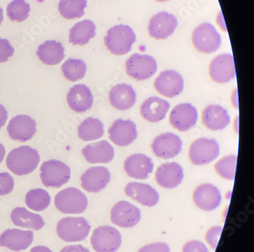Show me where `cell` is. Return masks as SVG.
Wrapping results in <instances>:
<instances>
[{"label":"cell","instance_id":"obj_20","mask_svg":"<svg viewBox=\"0 0 254 252\" xmlns=\"http://www.w3.org/2000/svg\"><path fill=\"white\" fill-rule=\"evenodd\" d=\"M154 162L150 157L141 153L130 155L125 161L124 169L130 178L145 180L154 170Z\"/></svg>","mask_w":254,"mask_h":252},{"label":"cell","instance_id":"obj_1","mask_svg":"<svg viewBox=\"0 0 254 252\" xmlns=\"http://www.w3.org/2000/svg\"><path fill=\"white\" fill-rule=\"evenodd\" d=\"M41 157L35 149L22 146L14 149L7 155L6 165L12 173L18 176L27 175L36 169Z\"/></svg>","mask_w":254,"mask_h":252},{"label":"cell","instance_id":"obj_48","mask_svg":"<svg viewBox=\"0 0 254 252\" xmlns=\"http://www.w3.org/2000/svg\"><path fill=\"white\" fill-rule=\"evenodd\" d=\"M3 9L0 7V25L2 24V22H3Z\"/></svg>","mask_w":254,"mask_h":252},{"label":"cell","instance_id":"obj_31","mask_svg":"<svg viewBox=\"0 0 254 252\" xmlns=\"http://www.w3.org/2000/svg\"><path fill=\"white\" fill-rule=\"evenodd\" d=\"M96 25L90 20L77 22L69 30V43L79 46L86 45L89 40L96 36Z\"/></svg>","mask_w":254,"mask_h":252},{"label":"cell","instance_id":"obj_4","mask_svg":"<svg viewBox=\"0 0 254 252\" xmlns=\"http://www.w3.org/2000/svg\"><path fill=\"white\" fill-rule=\"evenodd\" d=\"M91 226L83 217H65L58 222L57 233L66 243L85 240L90 233Z\"/></svg>","mask_w":254,"mask_h":252},{"label":"cell","instance_id":"obj_15","mask_svg":"<svg viewBox=\"0 0 254 252\" xmlns=\"http://www.w3.org/2000/svg\"><path fill=\"white\" fill-rule=\"evenodd\" d=\"M178 21L175 15L167 12H160L150 18L149 35L157 40L167 39L175 32Z\"/></svg>","mask_w":254,"mask_h":252},{"label":"cell","instance_id":"obj_10","mask_svg":"<svg viewBox=\"0 0 254 252\" xmlns=\"http://www.w3.org/2000/svg\"><path fill=\"white\" fill-rule=\"evenodd\" d=\"M209 75L213 81L225 84L236 76L235 59L229 53L218 55L210 63Z\"/></svg>","mask_w":254,"mask_h":252},{"label":"cell","instance_id":"obj_7","mask_svg":"<svg viewBox=\"0 0 254 252\" xmlns=\"http://www.w3.org/2000/svg\"><path fill=\"white\" fill-rule=\"evenodd\" d=\"M220 154V147L214 139L199 138L191 144L189 157L191 163L205 165L215 161Z\"/></svg>","mask_w":254,"mask_h":252},{"label":"cell","instance_id":"obj_50","mask_svg":"<svg viewBox=\"0 0 254 252\" xmlns=\"http://www.w3.org/2000/svg\"><path fill=\"white\" fill-rule=\"evenodd\" d=\"M156 1H157V2H167V1H170V0H156Z\"/></svg>","mask_w":254,"mask_h":252},{"label":"cell","instance_id":"obj_5","mask_svg":"<svg viewBox=\"0 0 254 252\" xmlns=\"http://www.w3.org/2000/svg\"><path fill=\"white\" fill-rule=\"evenodd\" d=\"M70 175V168L59 160L44 162L40 168V178L47 188H61L67 183Z\"/></svg>","mask_w":254,"mask_h":252},{"label":"cell","instance_id":"obj_34","mask_svg":"<svg viewBox=\"0 0 254 252\" xmlns=\"http://www.w3.org/2000/svg\"><path fill=\"white\" fill-rule=\"evenodd\" d=\"M51 196L48 191L41 188L30 190L25 196V203L29 209L37 212L46 209L51 203Z\"/></svg>","mask_w":254,"mask_h":252},{"label":"cell","instance_id":"obj_12","mask_svg":"<svg viewBox=\"0 0 254 252\" xmlns=\"http://www.w3.org/2000/svg\"><path fill=\"white\" fill-rule=\"evenodd\" d=\"M154 88L161 96L173 99L183 93L184 89V79L175 70L162 72L154 82Z\"/></svg>","mask_w":254,"mask_h":252},{"label":"cell","instance_id":"obj_36","mask_svg":"<svg viewBox=\"0 0 254 252\" xmlns=\"http://www.w3.org/2000/svg\"><path fill=\"white\" fill-rule=\"evenodd\" d=\"M7 15L12 22H23L29 17L31 6L25 0H13L6 8Z\"/></svg>","mask_w":254,"mask_h":252},{"label":"cell","instance_id":"obj_33","mask_svg":"<svg viewBox=\"0 0 254 252\" xmlns=\"http://www.w3.org/2000/svg\"><path fill=\"white\" fill-rule=\"evenodd\" d=\"M87 0H60L58 10L65 19H77L84 15Z\"/></svg>","mask_w":254,"mask_h":252},{"label":"cell","instance_id":"obj_25","mask_svg":"<svg viewBox=\"0 0 254 252\" xmlns=\"http://www.w3.org/2000/svg\"><path fill=\"white\" fill-rule=\"evenodd\" d=\"M125 192L137 203L149 207L157 205L160 200L158 192L147 184L130 182L126 187Z\"/></svg>","mask_w":254,"mask_h":252},{"label":"cell","instance_id":"obj_6","mask_svg":"<svg viewBox=\"0 0 254 252\" xmlns=\"http://www.w3.org/2000/svg\"><path fill=\"white\" fill-rule=\"evenodd\" d=\"M192 44L200 53L209 54L219 49L221 45V37L214 25L205 22L194 30Z\"/></svg>","mask_w":254,"mask_h":252},{"label":"cell","instance_id":"obj_22","mask_svg":"<svg viewBox=\"0 0 254 252\" xmlns=\"http://www.w3.org/2000/svg\"><path fill=\"white\" fill-rule=\"evenodd\" d=\"M155 178L162 188L173 189L182 183L184 178V168L177 162H167L157 168Z\"/></svg>","mask_w":254,"mask_h":252},{"label":"cell","instance_id":"obj_46","mask_svg":"<svg viewBox=\"0 0 254 252\" xmlns=\"http://www.w3.org/2000/svg\"><path fill=\"white\" fill-rule=\"evenodd\" d=\"M231 101H232V104L234 107L236 109H238V90L235 89V92L232 93V97H231Z\"/></svg>","mask_w":254,"mask_h":252},{"label":"cell","instance_id":"obj_40","mask_svg":"<svg viewBox=\"0 0 254 252\" xmlns=\"http://www.w3.org/2000/svg\"><path fill=\"white\" fill-rule=\"evenodd\" d=\"M222 230L223 228L221 226H214L207 232L205 239L213 250H215L218 246Z\"/></svg>","mask_w":254,"mask_h":252},{"label":"cell","instance_id":"obj_42","mask_svg":"<svg viewBox=\"0 0 254 252\" xmlns=\"http://www.w3.org/2000/svg\"><path fill=\"white\" fill-rule=\"evenodd\" d=\"M137 252H170V247L166 243H157L147 245Z\"/></svg>","mask_w":254,"mask_h":252},{"label":"cell","instance_id":"obj_21","mask_svg":"<svg viewBox=\"0 0 254 252\" xmlns=\"http://www.w3.org/2000/svg\"><path fill=\"white\" fill-rule=\"evenodd\" d=\"M193 201L199 209L212 211L221 204V192L211 184H203L194 191Z\"/></svg>","mask_w":254,"mask_h":252},{"label":"cell","instance_id":"obj_26","mask_svg":"<svg viewBox=\"0 0 254 252\" xmlns=\"http://www.w3.org/2000/svg\"><path fill=\"white\" fill-rule=\"evenodd\" d=\"M111 105L119 110H127L135 104L136 93L130 85L119 84L111 89L109 95Z\"/></svg>","mask_w":254,"mask_h":252},{"label":"cell","instance_id":"obj_37","mask_svg":"<svg viewBox=\"0 0 254 252\" xmlns=\"http://www.w3.org/2000/svg\"><path fill=\"white\" fill-rule=\"evenodd\" d=\"M237 161V155L225 156L215 164V171L221 178L233 181L235 179L236 173Z\"/></svg>","mask_w":254,"mask_h":252},{"label":"cell","instance_id":"obj_24","mask_svg":"<svg viewBox=\"0 0 254 252\" xmlns=\"http://www.w3.org/2000/svg\"><path fill=\"white\" fill-rule=\"evenodd\" d=\"M85 159L91 164H106L113 161L115 150L108 141L102 140L89 144L82 150Z\"/></svg>","mask_w":254,"mask_h":252},{"label":"cell","instance_id":"obj_17","mask_svg":"<svg viewBox=\"0 0 254 252\" xmlns=\"http://www.w3.org/2000/svg\"><path fill=\"white\" fill-rule=\"evenodd\" d=\"M109 139L119 147H127L137 137L136 124L130 120L118 119L109 129Z\"/></svg>","mask_w":254,"mask_h":252},{"label":"cell","instance_id":"obj_16","mask_svg":"<svg viewBox=\"0 0 254 252\" xmlns=\"http://www.w3.org/2000/svg\"><path fill=\"white\" fill-rule=\"evenodd\" d=\"M198 111L194 106L184 103L176 106L170 114V122L173 127L181 132L192 128L198 120Z\"/></svg>","mask_w":254,"mask_h":252},{"label":"cell","instance_id":"obj_30","mask_svg":"<svg viewBox=\"0 0 254 252\" xmlns=\"http://www.w3.org/2000/svg\"><path fill=\"white\" fill-rule=\"evenodd\" d=\"M10 216L13 224L18 227L38 231L45 225L42 216L30 212L25 207H15Z\"/></svg>","mask_w":254,"mask_h":252},{"label":"cell","instance_id":"obj_47","mask_svg":"<svg viewBox=\"0 0 254 252\" xmlns=\"http://www.w3.org/2000/svg\"><path fill=\"white\" fill-rule=\"evenodd\" d=\"M5 155V149L2 144H0V163L3 161Z\"/></svg>","mask_w":254,"mask_h":252},{"label":"cell","instance_id":"obj_27","mask_svg":"<svg viewBox=\"0 0 254 252\" xmlns=\"http://www.w3.org/2000/svg\"><path fill=\"white\" fill-rule=\"evenodd\" d=\"M202 123L213 131L224 130L231 122V117L225 107L217 104L207 106L201 115Z\"/></svg>","mask_w":254,"mask_h":252},{"label":"cell","instance_id":"obj_28","mask_svg":"<svg viewBox=\"0 0 254 252\" xmlns=\"http://www.w3.org/2000/svg\"><path fill=\"white\" fill-rule=\"evenodd\" d=\"M170 108V103L158 97L147 99L140 106V114L150 123H158L165 118Z\"/></svg>","mask_w":254,"mask_h":252},{"label":"cell","instance_id":"obj_13","mask_svg":"<svg viewBox=\"0 0 254 252\" xmlns=\"http://www.w3.org/2000/svg\"><path fill=\"white\" fill-rule=\"evenodd\" d=\"M37 124L28 115H17L9 120L7 131L10 138L25 143L32 140L37 132Z\"/></svg>","mask_w":254,"mask_h":252},{"label":"cell","instance_id":"obj_2","mask_svg":"<svg viewBox=\"0 0 254 252\" xmlns=\"http://www.w3.org/2000/svg\"><path fill=\"white\" fill-rule=\"evenodd\" d=\"M104 41L111 53L123 56L131 50L132 45L136 42V35L128 25H116L109 29Z\"/></svg>","mask_w":254,"mask_h":252},{"label":"cell","instance_id":"obj_43","mask_svg":"<svg viewBox=\"0 0 254 252\" xmlns=\"http://www.w3.org/2000/svg\"><path fill=\"white\" fill-rule=\"evenodd\" d=\"M60 252H90V251L80 245H75L66 246Z\"/></svg>","mask_w":254,"mask_h":252},{"label":"cell","instance_id":"obj_39","mask_svg":"<svg viewBox=\"0 0 254 252\" xmlns=\"http://www.w3.org/2000/svg\"><path fill=\"white\" fill-rule=\"evenodd\" d=\"M15 49L8 40L0 38V63H5L13 56Z\"/></svg>","mask_w":254,"mask_h":252},{"label":"cell","instance_id":"obj_14","mask_svg":"<svg viewBox=\"0 0 254 252\" xmlns=\"http://www.w3.org/2000/svg\"><path fill=\"white\" fill-rule=\"evenodd\" d=\"M181 139L172 133L160 134L152 143L151 149L156 156L164 159L175 158L182 150Z\"/></svg>","mask_w":254,"mask_h":252},{"label":"cell","instance_id":"obj_8","mask_svg":"<svg viewBox=\"0 0 254 252\" xmlns=\"http://www.w3.org/2000/svg\"><path fill=\"white\" fill-rule=\"evenodd\" d=\"M127 74L137 81L147 80L157 71V63L152 56L134 53L128 58L126 64Z\"/></svg>","mask_w":254,"mask_h":252},{"label":"cell","instance_id":"obj_29","mask_svg":"<svg viewBox=\"0 0 254 252\" xmlns=\"http://www.w3.org/2000/svg\"><path fill=\"white\" fill-rule=\"evenodd\" d=\"M37 55L42 63L48 66H55L64 59V48L61 42L46 41L37 50Z\"/></svg>","mask_w":254,"mask_h":252},{"label":"cell","instance_id":"obj_45","mask_svg":"<svg viewBox=\"0 0 254 252\" xmlns=\"http://www.w3.org/2000/svg\"><path fill=\"white\" fill-rule=\"evenodd\" d=\"M30 252H53L49 248L46 246H38L32 248V250Z\"/></svg>","mask_w":254,"mask_h":252},{"label":"cell","instance_id":"obj_35","mask_svg":"<svg viewBox=\"0 0 254 252\" xmlns=\"http://www.w3.org/2000/svg\"><path fill=\"white\" fill-rule=\"evenodd\" d=\"M87 66L82 59H68L62 65V71L64 76L70 82H76L84 78Z\"/></svg>","mask_w":254,"mask_h":252},{"label":"cell","instance_id":"obj_3","mask_svg":"<svg viewBox=\"0 0 254 252\" xmlns=\"http://www.w3.org/2000/svg\"><path fill=\"white\" fill-rule=\"evenodd\" d=\"M57 209L65 214H80L88 206L86 195L76 188H68L58 192L55 197Z\"/></svg>","mask_w":254,"mask_h":252},{"label":"cell","instance_id":"obj_49","mask_svg":"<svg viewBox=\"0 0 254 252\" xmlns=\"http://www.w3.org/2000/svg\"><path fill=\"white\" fill-rule=\"evenodd\" d=\"M238 117L236 119V122H235V130H236L237 134H238Z\"/></svg>","mask_w":254,"mask_h":252},{"label":"cell","instance_id":"obj_18","mask_svg":"<svg viewBox=\"0 0 254 252\" xmlns=\"http://www.w3.org/2000/svg\"><path fill=\"white\" fill-rule=\"evenodd\" d=\"M111 180L110 172L103 166L92 167L81 176V185L89 193H99L106 188Z\"/></svg>","mask_w":254,"mask_h":252},{"label":"cell","instance_id":"obj_9","mask_svg":"<svg viewBox=\"0 0 254 252\" xmlns=\"http://www.w3.org/2000/svg\"><path fill=\"white\" fill-rule=\"evenodd\" d=\"M91 245L96 252H116L122 245V236L113 226H99L91 236Z\"/></svg>","mask_w":254,"mask_h":252},{"label":"cell","instance_id":"obj_41","mask_svg":"<svg viewBox=\"0 0 254 252\" xmlns=\"http://www.w3.org/2000/svg\"><path fill=\"white\" fill-rule=\"evenodd\" d=\"M183 252H209L208 248L200 241H190L183 248Z\"/></svg>","mask_w":254,"mask_h":252},{"label":"cell","instance_id":"obj_32","mask_svg":"<svg viewBox=\"0 0 254 252\" xmlns=\"http://www.w3.org/2000/svg\"><path fill=\"white\" fill-rule=\"evenodd\" d=\"M104 125L100 120L87 117L78 127V137L83 141H93L104 135Z\"/></svg>","mask_w":254,"mask_h":252},{"label":"cell","instance_id":"obj_19","mask_svg":"<svg viewBox=\"0 0 254 252\" xmlns=\"http://www.w3.org/2000/svg\"><path fill=\"white\" fill-rule=\"evenodd\" d=\"M32 231L8 229L0 236V246L7 248L14 252L26 250L33 243Z\"/></svg>","mask_w":254,"mask_h":252},{"label":"cell","instance_id":"obj_11","mask_svg":"<svg viewBox=\"0 0 254 252\" xmlns=\"http://www.w3.org/2000/svg\"><path fill=\"white\" fill-rule=\"evenodd\" d=\"M111 220L121 228H131L138 224L140 210L127 201H119L111 210Z\"/></svg>","mask_w":254,"mask_h":252},{"label":"cell","instance_id":"obj_38","mask_svg":"<svg viewBox=\"0 0 254 252\" xmlns=\"http://www.w3.org/2000/svg\"><path fill=\"white\" fill-rule=\"evenodd\" d=\"M13 178L7 172H0V196L8 195L14 189Z\"/></svg>","mask_w":254,"mask_h":252},{"label":"cell","instance_id":"obj_44","mask_svg":"<svg viewBox=\"0 0 254 252\" xmlns=\"http://www.w3.org/2000/svg\"><path fill=\"white\" fill-rule=\"evenodd\" d=\"M8 119V111L2 104H0V129L2 128Z\"/></svg>","mask_w":254,"mask_h":252},{"label":"cell","instance_id":"obj_23","mask_svg":"<svg viewBox=\"0 0 254 252\" xmlns=\"http://www.w3.org/2000/svg\"><path fill=\"white\" fill-rule=\"evenodd\" d=\"M93 96L89 87L78 84L69 89L66 101L71 110L76 113H84L93 107Z\"/></svg>","mask_w":254,"mask_h":252}]
</instances>
